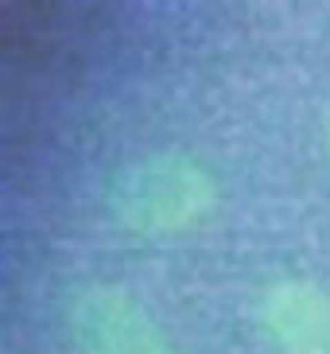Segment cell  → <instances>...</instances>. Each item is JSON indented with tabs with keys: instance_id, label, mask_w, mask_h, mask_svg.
<instances>
[{
	"instance_id": "cell-1",
	"label": "cell",
	"mask_w": 330,
	"mask_h": 354,
	"mask_svg": "<svg viewBox=\"0 0 330 354\" xmlns=\"http://www.w3.org/2000/svg\"><path fill=\"white\" fill-rule=\"evenodd\" d=\"M113 222L140 238H171L195 230L217 207V179L186 152H152L113 171L105 187Z\"/></svg>"
},
{
	"instance_id": "cell-2",
	"label": "cell",
	"mask_w": 330,
	"mask_h": 354,
	"mask_svg": "<svg viewBox=\"0 0 330 354\" xmlns=\"http://www.w3.org/2000/svg\"><path fill=\"white\" fill-rule=\"evenodd\" d=\"M62 315L78 354H179L144 304L117 284H74Z\"/></svg>"
},
{
	"instance_id": "cell-3",
	"label": "cell",
	"mask_w": 330,
	"mask_h": 354,
	"mask_svg": "<svg viewBox=\"0 0 330 354\" xmlns=\"http://www.w3.org/2000/svg\"><path fill=\"white\" fill-rule=\"evenodd\" d=\"M257 323L280 354H330V292L307 277L264 284Z\"/></svg>"
},
{
	"instance_id": "cell-4",
	"label": "cell",
	"mask_w": 330,
	"mask_h": 354,
	"mask_svg": "<svg viewBox=\"0 0 330 354\" xmlns=\"http://www.w3.org/2000/svg\"><path fill=\"white\" fill-rule=\"evenodd\" d=\"M322 148H327V160H330V109L322 117Z\"/></svg>"
}]
</instances>
